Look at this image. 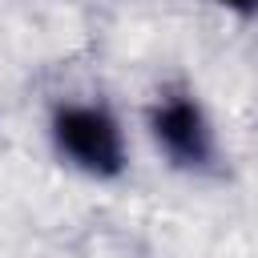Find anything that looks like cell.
Wrapping results in <instances>:
<instances>
[{"instance_id":"cell-2","label":"cell","mask_w":258,"mask_h":258,"mask_svg":"<svg viewBox=\"0 0 258 258\" xmlns=\"http://www.w3.org/2000/svg\"><path fill=\"white\" fill-rule=\"evenodd\" d=\"M149 141L181 173H210L218 165V129L194 89H161L145 113Z\"/></svg>"},{"instance_id":"cell-3","label":"cell","mask_w":258,"mask_h":258,"mask_svg":"<svg viewBox=\"0 0 258 258\" xmlns=\"http://www.w3.org/2000/svg\"><path fill=\"white\" fill-rule=\"evenodd\" d=\"M218 8H226L230 16H246V20H254L258 16V0H214Z\"/></svg>"},{"instance_id":"cell-1","label":"cell","mask_w":258,"mask_h":258,"mask_svg":"<svg viewBox=\"0 0 258 258\" xmlns=\"http://www.w3.org/2000/svg\"><path fill=\"white\" fill-rule=\"evenodd\" d=\"M48 145L60 165L89 181H117L129 169L125 125L97 97L56 101L48 109Z\"/></svg>"}]
</instances>
